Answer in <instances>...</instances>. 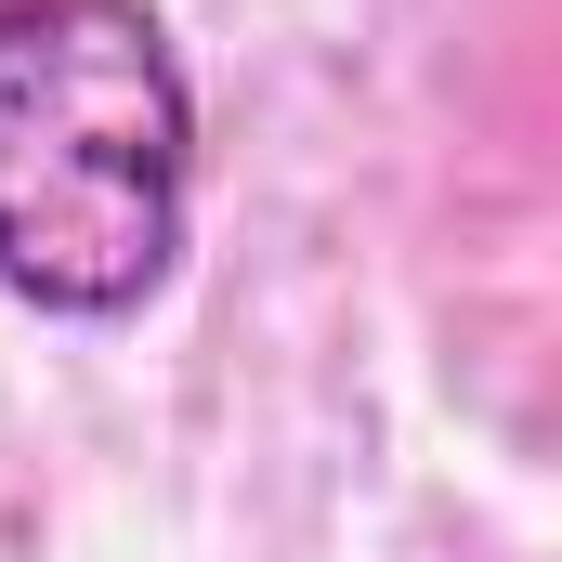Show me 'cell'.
Instances as JSON below:
<instances>
[{
	"label": "cell",
	"mask_w": 562,
	"mask_h": 562,
	"mask_svg": "<svg viewBox=\"0 0 562 562\" xmlns=\"http://www.w3.org/2000/svg\"><path fill=\"white\" fill-rule=\"evenodd\" d=\"M196 92L144 0H0V288L132 314L183 262Z\"/></svg>",
	"instance_id": "cell-1"
}]
</instances>
